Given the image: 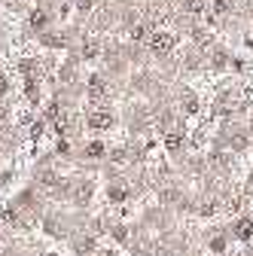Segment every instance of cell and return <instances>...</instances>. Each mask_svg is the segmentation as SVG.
<instances>
[{"label": "cell", "instance_id": "1", "mask_svg": "<svg viewBox=\"0 0 253 256\" xmlns=\"http://www.w3.org/2000/svg\"><path fill=\"white\" fill-rule=\"evenodd\" d=\"M150 46H152L156 52H168V49L174 46V37H171V34H152Z\"/></svg>", "mask_w": 253, "mask_h": 256}]
</instances>
